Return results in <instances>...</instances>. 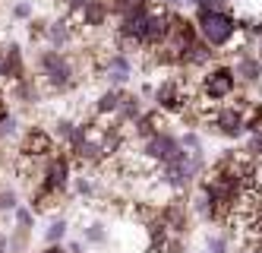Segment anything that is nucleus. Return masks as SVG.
Segmentation results:
<instances>
[{
    "mask_svg": "<svg viewBox=\"0 0 262 253\" xmlns=\"http://www.w3.org/2000/svg\"><path fill=\"white\" fill-rule=\"evenodd\" d=\"M13 133H16V118L7 114V118L0 121V140H4V136H13Z\"/></svg>",
    "mask_w": 262,
    "mask_h": 253,
    "instance_id": "393cba45",
    "label": "nucleus"
},
{
    "mask_svg": "<svg viewBox=\"0 0 262 253\" xmlns=\"http://www.w3.org/2000/svg\"><path fill=\"white\" fill-rule=\"evenodd\" d=\"M76 23H73L70 16H60V19H51L48 23V32H45V45L54 48V51H63L76 42Z\"/></svg>",
    "mask_w": 262,
    "mask_h": 253,
    "instance_id": "6e6552de",
    "label": "nucleus"
},
{
    "mask_svg": "<svg viewBox=\"0 0 262 253\" xmlns=\"http://www.w3.org/2000/svg\"><path fill=\"white\" fill-rule=\"evenodd\" d=\"M250 155V159H262V130L259 133H247V149H243Z\"/></svg>",
    "mask_w": 262,
    "mask_h": 253,
    "instance_id": "aec40b11",
    "label": "nucleus"
},
{
    "mask_svg": "<svg viewBox=\"0 0 262 253\" xmlns=\"http://www.w3.org/2000/svg\"><path fill=\"white\" fill-rule=\"evenodd\" d=\"M57 152L54 149V136L41 127H29L26 136H23V146H19V155L29 162H48L51 155Z\"/></svg>",
    "mask_w": 262,
    "mask_h": 253,
    "instance_id": "0eeeda50",
    "label": "nucleus"
},
{
    "mask_svg": "<svg viewBox=\"0 0 262 253\" xmlns=\"http://www.w3.org/2000/svg\"><path fill=\"white\" fill-rule=\"evenodd\" d=\"M41 253H70V250H67V247H60V244H48Z\"/></svg>",
    "mask_w": 262,
    "mask_h": 253,
    "instance_id": "bb28decb",
    "label": "nucleus"
},
{
    "mask_svg": "<svg viewBox=\"0 0 262 253\" xmlns=\"http://www.w3.org/2000/svg\"><path fill=\"white\" fill-rule=\"evenodd\" d=\"M67 228H70L67 219H54V222L45 228V241H48V244H60V241L67 238Z\"/></svg>",
    "mask_w": 262,
    "mask_h": 253,
    "instance_id": "a211bd4d",
    "label": "nucleus"
},
{
    "mask_svg": "<svg viewBox=\"0 0 262 253\" xmlns=\"http://www.w3.org/2000/svg\"><path fill=\"white\" fill-rule=\"evenodd\" d=\"M205 253H231V235H224V231L205 235Z\"/></svg>",
    "mask_w": 262,
    "mask_h": 253,
    "instance_id": "dca6fc26",
    "label": "nucleus"
},
{
    "mask_svg": "<svg viewBox=\"0 0 262 253\" xmlns=\"http://www.w3.org/2000/svg\"><path fill=\"white\" fill-rule=\"evenodd\" d=\"M73 193H76V197H82V200H92V197L98 193V187H95V181H92V178L79 174V178H73Z\"/></svg>",
    "mask_w": 262,
    "mask_h": 253,
    "instance_id": "f3484780",
    "label": "nucleus"
},
{
    "mask_svg": "<svg viewBox=\"0 0 262 253\" xmlns=\"http://www.w3.org/2000/svg\"><path fill=\"white\" fill-rule=\"evenodd\" d=\"M82 241L92 244V247H98V244H107V225L104 222H92L82 228Z\"/></svg>",
    "mask_w": 262,
    "mask_h": 253,
    "instance_id": "2eb2a0df",
    "label": "nucleus"
},
{
    "mask_svg": "<svg viewBox=\"0 0 262 253\" xmlns=\"http://www.w3.org/2000/svg\"><path fill=\"white\" fill-rule=\"evenodd\" d=\"M196 29L202 35V42L212 45L215 51L237 48L240 42V19L234 10H202L196 13Z\"/></svg>",
    "mask_w": 262,
    "mask_h": 253,
    "instance_id": "f03ea898",
    "label": "nucleus"
},
{
    "mask_svg": "<svg viewBox=\"0 0 262 253\" xmlns=\"http://www.w3.org/2000/svg\"><path fill=\"white\" fill-rule=\"evenodd\" d=\"M259 48H262V45H259Z\"/></svg>",
    "mask_w": 262,
    "mask_h": 253,
    "instance_id": "c756f323",
    "label": "nucleus"
},
{
    "mask_svg": "<svg viewBox=\"0 0 262 253\" xmlns=\"http://www.w3.org/2000/svg\"><path fill=\"white\" fill-rule=\"evenodd\" d=\"M35 67H38V83L48 89V92H70L76 89V61L63 51H54V48H45L35 57Z\"/></svg>",
    "mask_w": 262,
    "mask_h": 253,
    "instance_id": "f257e3e1",
    "label": "nucleus"
},
{
    "mask_svg": "<svg viewBox=\"0 0 262 253\" xmlns=\"http://www.w3.org/2000/svg\"><path fill=\"white\" fill-rule=\"evenodd\" d=\"M82 244H85V241H73L67 250H70V253H82Z\"/></svg>",
    "mask_w": 262,
    "mask_h": 253,
    "instance_id": "cd10ccee",
    "label": "nucleus"
},
{
    "mask_svg": "<svg viewBox=\"0 0 262 253\" xmlns=\"http://www.w3.org/2000/svg\"><path fill=\"white\" fill-rule=\"evenodd\" d=\"M250 253H262V250H250Z\"/></svg>",
    "mask_w": 262,
    "mask_h": 253,
    "instance_id": "c85d7f7f",
    "label": "nucleus"
},
{
    "mask_svg": "<svg viewBox=\"0 0 262 253\" xmlns=\"http://www.w3.org/2000/svg\"><path fill=\"white\" fill-rule=\"evenodd\" d=\"M10 16L13 19H32V4H29V0H16L13 10H10Z\"/></svg>",
    "mask_w": 262,
    "mask_h": 253,
    "instance_id": "5701e85b",
    "label": "nucleus"
},
{
    "mask_svg": "<svg viewBox=\"0 0 262 253\" xmlns=\"http://www.w3.org/2000/svg\"><path fill=\"white\" fill-rule=\"evenodd\" d=\"M161 130H164V114H161L158 108H155V111H145L142 118L129 127V133H133V140H139V146H142L145 140H152V136L161 133Z\"/></svg>",
    "mask_w": 262,
    "mask_h": 253,
    "instance_id": "9b49d317",
    "label": "nucleus"
},
{
    "mask_svg": "<svg viewBox=\"0 0 262 253\" xmlns=\"http://www.w3.org/2000/svg\"><path fill=\"white\" fill-rule=\"evenodd\" d=\"M120 102H123V89H104L98 99H95V108H92V114H95L98 121H114L117 111H120Z\"/></svg>",
    "mask_w": 262,
    "mask_h": 253,
    "instance_id": "f8f14e48",
    "label": "nucleus"
},
{
    "mask_svg": "<svg viewBox=\"0 0 262 253\" xmlns=\"http://www.w3.org/2000/svg\"><path fill=\"white\" fill-rule=\"evenodd\" d=\"M0 209H7V212H16V209H19V200H16L13 190H0Z\"/></svg>",
    "mask_w": 262,
    "mask_h": 253,
    "instance_id": "b1692460",
    "label": "nucleus"
},
{
    "mask_svg": "<svg viewBox=\"0 0 262 253\" xmlns=\"http://www.w3.org/2000/svg\"><path fill=\"white\" fill-rule=\"evenodd\" d=\"M158 216H161V222L167 225V231H171V235H177V238H183L186 228H190V206H186L183 200L164 203V206L158 209Z\"/></svg>",
    "mask_w": 262,
    "mask_h": 253,
    "instance_id": "1a4fd4ad",
    "label": "nucleus"
},
{
    "mask_svg": "<svg viewBox=\"0 0 262 253\" xmlns=\"http://www.w3.org/2000/svg\"><path fill=\"white\" fill-rule=\"evenodd\" d=\"M180 146H183L186 152H202V136H199L196 130H186V133L180 136Z\"/></svg>",
    "mask_w": 262,
    "mask_h": 253,
    "instance_id": "412c9836",
    "label": "nucleus"
},
{
    "mask_svg": "<svg viewBox=\"0 0 262 253\" xmlns=\"http://www.w3.org/2000/svg\"><path fill=\"white\" fill-rule=\"evenodd\" d=\"M155 4H158V7H164V10H177L183 0H155Z\"/></svg>",
    "mask_w": 262,
    "mask_h": 253,
    "instance_id": "a878e982",
    "label": "nucleus"
},
{
    "mask_svg": "<svg viewBox=\"0 0 262 253\" xmlns=\"http://www.w3.org/2000/svg\"><path fill=\"white\" fill-rule=\"evenodd\" d=\"M139 152H142V159L148 162V165H171V162H177V159H183L186 155V149L180 146V136H174L171 130H161V133H155L152 140H145L142 146H139Z\"/></svg>",
    "mask_w": 262,
    "mask_h": 253,
    "instance_id": "39448f33",
    "label": "nucleus"
},
{
    "mask_svg": "<svg viewBox=\"0 0 262 253\" xmlns=\"http://www.w3.org/2000/svg\"><path fill=\"white\" fill-rule=\"evenodd\" d=\"M95 73H101V80H107L114 89H120V86H126L133 80V57L126 51H117V48L107 51V54H98Z\"/></svg>",
    "mask_w": 262,
    "mask_h": 253,
    "instance_id": "423d86ee",
    "label": "nucleus"
},
{
    "mask_svg": "<svg viewBox=\"0 0 262 253\" xmlns=\"http://www.w3.org/2000/svg\"><path fill=\"white\" fill-rule=\"evenodd\" d=\"M89 4H92V0H57V7H60L63 16H70V19H73V16H79Z\"/></svg>",
    "mask_w": 262,
    "mask_h": 253,
    "instance_id": "6ab92c4d",
    "label": "nucleus"
},
{
    "mask_svg": "<svg viewBox=\"0 0 262 253\" xmlns=\"http://www.w3.org/2000/svg\"><path fill=\"white\" fill-rule=\"evenodd\" d=\"M196 95H193V86L190 80H183V76H167L155 86V108L161 114H174V118H183L186 111L193 108Z\"/></svg>",
    "mask_w": 262,
    "mask_h": 253,
    "instance_id": "20e7f679",
    "label": "nucleus"
},
{
    "mask_svg": "<svg viewBox=\"0 0 262 253\" xmlns=\"http://www.w3.org/2000/svg\"><path fill=\"white\" fill-rule=\"evenodd\" d=\"M240 92V76L234 64H212L209 70H202L199 76V99L209 105H224Z\"/></svg>",
    "mask_w": 262,
    "mask_h": 253,
    "instance_id": "7ed1b4c3",
    "label": "nucleus"
},
{
    "mask_svg": "<svg viewBox=\"0 0 262 253\" xmlns=\"http://www.w3.org/2000/svg\"><path fill=\"white\" fill-rule=\"evenodd\" d=\"M111 19V10H107V0H92V4L79 13V26L85 32H95V29H104Z\"/></svg>",
    "mask_w": 262,
    "mask_h": 253,
    "instance_id": "ddd939ff",
    "label": "nucleus"
},
{
    "mask_svg": "<svg viewBox=\"0 0 262 253\" xmlns=\"http://www.w3.org/2000/svg\"><path fill=\"white\" fill-rule=\"evenodd\" d=\"M142 95H136V92H123V102H120V111H117V124H123V127H133L139 118H142Z\"/></svg>",
    "mask_w": 262,
    "mask_h": 253,
    "instance_id": "4468645a",
    "label": "nucleus"
},
{
    "mask_svg": "<svg viewBox=\"0 0 262 253\" xmlns=\"http://www.w3.org/2000/svg\"><path fill=\"white\" fill-rule=\"evenodd\" d=\"M13 216H16V225H19L23 231H29V228L35 225V212H32V209H26V206H19V209L13 212Z\"/></svg>",
    "mask_w": 262,
    "mask_h": 253,
    "instance_id": "4be33fe9",
    "label": "nucleus"
},
{
    "mask_svg": "<svg viewBox=\"0 0 262 253\" xmlns=\"http://www.w3.org/2000/svg\"><path fill=\"white\" fill-rule=\"evenodd\" d=\"M0 76L10 80V83L29 80V76H26V61H23V48L19 45H7L4 48V57H0Z\"/></svg>",
    "mask_w": 262,
    "mask_h": 253,
    "instance_id": "9d476101",
    "label": "nucleus"
}]
</instances>
